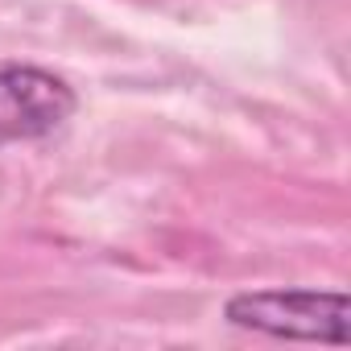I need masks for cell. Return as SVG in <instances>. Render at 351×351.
Instances as JSON below:
<instances>
[{
    "mask_svg": "<svg viewBox=\"0 0 351 351\" xmlns=\"http://www.w3.org/2000/svg\"><path fill=\"white\" fill-rule=\"evenodd\" d=\"M228 322L240 330L302 339V343H347V298L326 289H248L228 302Z\"/></svg>",
    "mask_w": 351,
    "mask_h": 351,
    "instance_id": "1",
    "label": "cell"
},
{
    "mask_svg": "<svg viewBox=\"0 0 351 351\" xmlns=\"http://www.w3.org/2000/svg\"><path fill=\"white\" fill-rule=\"evenodd\" d=\"M79 99L66 79L42 66H0V149L42 141L75 116Z\"/></svg>",
    "mask_w": 351,
    "mask_h": 351,
    "instance_id": "2",
    "label": "cell"
}]
</instances>
